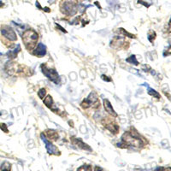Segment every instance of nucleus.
Returning <instances> with one entry per match:
<instances>
[{"instance_id": "20e7f679", "label": "nucleus", "mask_w": 171, "mask_h": 171, "mask_svg": "<svg viewBox=\"0 0 171 171\" xmlns=\"http://www.w3.org/2000/svg\"><path fill=\"white\" fill-rule=\"evenodd\" d=\"M41 69L42 71L44 72V74L49 78L51 81L55 82V83H59V76L57 73V71L53 69H47L45 66V64L41 65Z\"/></svg>"}, {"instance_id": "f3484780", "label": "nucleus", "mask_w": 171, "mask_h": 171, "mask_svg": "<svg viewBox=\"0 0 171 171\" xmlns=\"http://www.w3.org/2000/svg\"><path fill=\"white\" fill-rule=\"evenodd\" d=\"M148 93L150 94V95H152V96H154L155 98H160V95L157 93L155 90H153V89H152V88H151V89L148 88Z\"/></svg>"}, {"instance_id": "6ab92c4d", "label": "nucleus", "mask_w": 171, "mask_h": 171, "mask_svg": "<svg viewBox=\"0 0 171 171\" xmlns=\"http://www.w3.org/2000/svg\"><path fill=\"white\" fill-rule=\"evenodd\" d=\"M0 128L4 132V133H8L9 131H8V128H7V126L6 124H4V123H0Z\"/></svg>"}, {"instance_id": "6e6552de", "label": "nucleus", "mask_w": 171, "mask_h": 171, "mask_svg": "<svg viewBox=\"0 0 171 171\" xmlns=\"http://www.w3.org/2000/svg\"><path fill=\"white\" fill-rule=\"evenodd\" d=\"M104 106H105V110H106L108 113H109L110 115H112V116H117L116 113L115 112L114 109L112 108V105H111V104L109 103V101L108 99H105V100H104Z\"/></svg>"}, {"instance_id": "aec40b11", "label": "nucleus", "mask_w": 171, "mask_h": 171, "mask_svg": "<svg viewBox=\"0 0 171 171\" xmlns=\"http://www.w3.org/2000/svg\"><path fill=\"white\" fill-rule=\"evenodd\" d=\"M102 79H105V80H106V81H111L110 78L106 77L105 75H102Z\"/></svg>"}, {"instance_id": "4468645a", "label": "nucleus", "mask_w": 171, "mask_h": 171, "mask_svg": "<svg viewBox=\"0 0 171 171\" xmlns=\"http://www.w3.org/2000/svg\"><path fill=\"white\" fill-rule=\"evenodd\" d=\"M44 104L46 105L47 107L51 108V106H52V105H53V99H52L51 96H50V95L47 96L46 98V99L44 100Z\"/></svg>"}, {"instance_id": "f03ea898", "label": "nucleus", "mask_w": 171, "mask_h": 171, "mask_svg": "<svg viewBox=\"0 0 171 171\" xmlns=\"http://www.w3.org/2000/svg\"><path fill=\"white\" fill-rule=\"evenodd\" d=\"M61 11L66 15H74L77 9V0H62L60 4Z\"/></svg>"}, {"instance_id": "4be33fe9", "label": "nucleus", "mask_w": 171, "mask_h": 171, "mask_svg": "<svg viewBox=\"0 0 171 171\" xmlns=\"http://www.w3.org/2000/svg\"><path fill=\"white\" fill-rule=\"evenodd\" d=\"M95 171H105L103 169H101L100 167H95Z\"/></svg>"}, {"instance_id": "dca6fc26", "label": "nucleus", "mask_w": 171, "mask_h": 171, "mask_svg": "<svg viewBox=\"0 0 171 171\" xmlns=\"http://www.w3.org/2000/svg\"><path fill=\"white\" fill-rule=\"evenodd\" d=\"M77 171H92V167L88 164H85V165L80 167Z\"/></svg>"}, {"instance_id": "a211bd4d", "label": "nucleus", "mask_w": 171, "mask_h": 171, "mask_svg": "<svg viewBox=\"0 0 171 171\" xmlns=\"http://www.w3.org/2000/svg\"><path fill=\"white\" fill-rule=\"evenodd\" d=\"M46 93V89L45 88H42V89H40L39 91V97L40 98H43L44 97H45V95Z\"/></svg>"}, {"instance_id": "7ed1b4c3", "label": "nucleus", "mask_w": 171, "mask_h": 171, "mask_svg": "<svg viewBox=\"0 0 171 171\" xmlns=\"http://www.w3.org/2000/svg\"><path fill=\"white\" fill-rule=\"evenodd\" d=\"M123 147L126 146H134V147H141L143 145L142 141L139 139H137V137L134 136L131 133H125L124 135L123 136Z\"/></svg>"}, {"instance_id": "9b49d317", "label": "nucleus", "mask_w": 171, "mask_h": 171, "mask_svg": "<svg viewBox=\"0 0 171 171\" xmlns=\"http://www.w3.org/2000/svg\"><path fill=\"white\" fill-rule=\"evenodd\" d=\"M46 136L49 140H57L58 139V134L56 131L52 130V129H48L46 130Z\"/></svg>"}, {"instance_id": "ddd939ff", "label": "nucleus", "mask_w": 171, "mask_h": 171, "mask_svg": "<svg viewBox=\"0 0 171 171\" xmlns=\"http://www.w3.org/2000/svg\"><path fill=\"white\" fill-rule=\"evenodd\" d=\"M20 51H21V47H20L19 45H16V48H15L12 51H10V52L8 53L9 57H10V58H14V57H16L17 53H18Z\"/></svg>"}, {"instance_id": "f257e3e1", "label": "nucleus", "mask_w": 171, "mask_h": 171, "mask_svg": "<svg viewBox=\"0 0 171 171\" xmlns=\"http://www.w3.org/2000/svg\"><path fill=\"white\" fill-rule=\"evenodd\" d=\"M39 39V35L36 32L33 30H28L25 31L22 34V40L24 45L28 49H32L33 48L37 40Z\"/></svg>"}, {"instance_id": "423d86ee", "label": "nucleus", "mask_w": 171, "mask_h": 171, "mask_svg": "<svg viewBox=\"0 0 171 171\" xmlns=\"http://www.w3.org/2000/svg\"><path fill=\"white\" fill-rule=\"evenodd\" d=\"M1 32H2V34H3L5 38L9 39H10V40H16V33L14 32V30H13L10 27H8V26H3V27H2Z\"/></svg>"}, {"instance_id": "9d476101", "label": "nucleus", "mask_w": 171, "mask_h": 171, "mask_svg": "<svg viewBox=\"0 0 171 171\" xmlns=\"http://www.w3.org/2000/svg\"><path fill=\"white\" fill-rule=\"evenodd\" d=\"M105 126L107 129H109L110 132H112L113 134H116L118 132V126L114 122H110L109 121L107 123H105Z\"/></svg>"}, {"instance_id": "5701e85b", "label": "nucleus", "mask_w": 171, "mask_h": 171, "mask_svg": "<svg viewBox=\"0 0 171 171\" xmlns=\"http://www.w3.org/2000/svg\"><path fill=\"white\" fill-rule=\"evenodd\" d=\"M164 171H170V168H167L166 170L164 169Z\"/></svg>"}, {"instance_id": "f8f14e48", "label": "nucleus", "mask_w": 171, "mask_h": 171, "mask_svg": "<svg viewBox=\"0 0 171 171\" xmlns=\"http://www.w3.org/2000/svg\"><path fill=\"white\" fill-rule=\"evenodd\" d=\"M123 43V38H120V37H117V38H114L113 39V40L110 43V46L112 47H114L115 46H122Z\"/></svg>"}, {"instance_id": "2eb2a0df", "label": "nucleus", "mask_w": 171, "mask_h": 171, "mask_svg": "<svg viewBox=\"0 0 171 171\" xmlns=\"http://www.w3.org/2000/svg\"><path fill=\"white\" fill-rule=\"evenodd\" d=\"M127 62H130V63H133V64H134V65H138V64H139V62L137 61V59H136V57H135L134 55H133V56H131L130 57H128V58L127 59Z\"/></svg>"}, {"instance_id": "1a4fd4ad", "label": "nucleus", "mask_w": 171, "mask_h": 171, "mask_svg": "<svg viewBox=\"0 0 171 171\" xmlns=\"http://www.w3.org/2000/svg\"><path fill=\"white\" fill-rule=\"evenodd\" d=\"M72 140H73V143L75 145H76L77 146H79L80 148L81 149H84V150H87V151H91L90 149V146H88L87 144H85L83 141H81L80 140H78V139H75L74 137L72 138Z\"/></svg>"}, {"instance_id": "0eeeda50", "label": "nucleus", "mask_w": 171, "mask_h": 171, "mask_svg": "<svg viewBox=\"0 0 171 171\" xmlns=\"http://www.w3.org/2000/svg\"><path fill=\"white\" fill-rule=\"evenodd\" d=\"M46 47L43 44H41V43L37 46L36 49L33 51V54L35 56L39 57H44L46 55Z\"/></svg>"}, {"instance_id": "b1692460", "label": "nucleus", "mask_w": 171, "mask_h": 171, "mask_svg": "<svg viewBox=\"0 0 171 171\" xmlns=\"http://www.w3.org/2000/svg\"><path fill=\"white\" fill-rule=\"evenodd\" d=\"M0 115H1V114H0Z\"/></svg>"}, {"instance_id": "39448f33", "label": "nucleus", "mask_w": 171, "mask_h": 171, "mask_svg": "<svg viewBox=\"0 0 171 171\" xmlns=\"http://www.w3.org/2000/svg\"><path fill=\"white\" fill-rule=\"evenodd\" d=\"M41 139L44 140V142L46 143L47 152H48L49 154H54V155H59L60 154V152L57 148V146H55L50 141H48L46 140V138L45 137V134H41Z\"/></svg>"}, {"instance_id": "412c9836", "label": "nucleus", "mask_w": 171, "mask_h": 171, "mask_svg": "<svg viewBox=\"0 0 171 171\" xmlns=\"http://www.w3.org/2000/svg\"><path fill=\"white\" fill-rule=\"evenodd\" d=\"M154 171H164V168H163V167H158V168H156Z\"/></svg>"}]
</instances>
